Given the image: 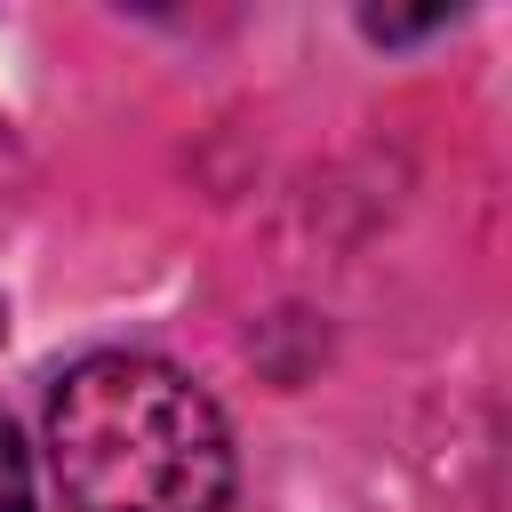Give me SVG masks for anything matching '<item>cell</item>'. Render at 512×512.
I'll list each match as a JSON object with an SVG mask.
<instances>
[{"instance_id":"3957f363","label":"cell","mask_w":512,"mask_h":512,"mask_svg":"<svg viewBox=\"0 0 512 512\" xmlns=\"http://www.w3.org/2000/svg\"><path fill=\"white\" fill-rule=\"evenodd\" d=\"M0 336H8V304H0Z\"/></svg>"},{"instance_id":"6da1fadb","label":"cell","mask_w":512,"mask_h":512,"mask_svg":"<svg viewBox=\"0 0 512 512\" xmlns=\"http://www.w3.org/2000/svg\"><path fill=\"white\" fill-rule=\"evenodd\" d=\"M48 464L72 512H216L232 496L216 400L152 352H88L56 376Z\"/></svg>"},{"instance_id":"7a4b0ae2","label":"cell","mask_w":512,"mask_h":512,"mask_svg":"<svg viewBox=\"0 0 512 512\" xmlns=\"http://www.w3.org/2000/svg\"><path fill=\"white\" fill-rule=\"evenodd\" d=\"M0 512H32V464H24V440L8 416H0Z\"/></svg>"}]
</instances>
